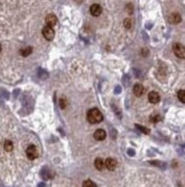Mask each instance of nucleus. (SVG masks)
I'll return each mask as SVG.
<instances>
[{
  "instance_id": "obj_1",
  "label": "nucleus",
  "mask_w": 185,
  "mask_h": 187,
  "mask_svg": "<svg viewBox=\"0 0 185 187\" xmlns=\"http://www.w3.org/2000/svg\"><path fill=\"white\" fill-rule=\"evenodd\" d=\"M87 119L89 123L96 124V123H101L103 121V114L97 109V108H92L87 113Z\"/></svg>"
},
{
  "instance_id": "obj_2",
  "label": "nucleus",
  "mask_w": 185,
  "mask_h": 187,
  "mask_svg": "<svg viewBox=\"0 0 185 187\" xmlns=\"http://www.w3.org/2000/svg\"><path fill=\"white\" fill-rule=\"evenodd\" d=\"M173 51H174L175 55L179 59H184L185 58V48L183 44H179V42H175L174 46H173Z\"/></svg>"
},
{
  "instance_id": "obj_3",
  "label": "nucleus",
  "mask_w": 185,
  "mask_h": 187,
  "mask_svg": "<svg viewBox=\"0 0 185 187\" xmlns=\"http://www.w3.org/2000/svg\"><path fill=\"white\" fill-rule=\"evenodd\" d=\"M26 156L29 160H36L38 157V150L36 148V146L31 145L26 148Z\"/></svg>"
},
{
  "instance_id": "obj_4",
  "label": "nucleus",
  "mask_w": 185,
  "mask_h": 187,
  "mask_svg": "<svg viewBox=\"0 0 185 187\" xmlns=\"http://www.w3.org/2000/svg\"><path fill=\"white\" fill-rule=\"evenodd\" d=\"M42 35H43V37H45L47 40H51V39L54 38V36H55V32H54L51 27L46 25V27L42 29Z\"/></svg>"
},
{
  "instance_id": "obj_5",
  "label": "nucleus",
  "mask_w": 185,
  "mask_h": 187,
  "mask_svg": "<svg viewBox=\"0 0 185 187\" xmlns=\"http://www.w3.org/2000/svg\"><path fill=\"white\" fill-rule=\"evenodd\" d=\"M104 164H105V168L106 169H109L110 171H113V170H115V168L118 165V163H117V161L114 160V158H106V161H104Z\"/></svg>"
},
{
  "instance_id": "obj_6",
  "label": "nucleus",
  "mask_w": 185,
  "mask_h": 187,
  "mask_svg": "<svg viewBox=\"0 0 185 187\" xmlns=\"http://www.w3.org/2000/svg\"><path fill=\"white\" fill-rule=\"evenodd\" d=\"M147 98H149V101L153 104H159V101H160V95H159L158 92H154V91L150 92L149 95H147Z\"/></svg>"
},
{
  "instance_id": "obj_7",
  "label": "nucleus",
  "mask_w": 185,
  "mask_h": 187,
  "mask_svg": "<svg viewBox=\"0 0 185 187\" xmlns=\"http://www.w3.org/2000/svg\"><path fill=\"white\" fill-rule=\"evenodd\" d=\"M46 24L48 25V27H54L56 23H57V17L54 15V14H48L47 16H46Z\"/></svg>"
},
{
  "instance_id": "obj_8",
  "label": "nucleus",
  "mask_w": 185,
  "mask_h": 187,
  "mask_svg": "<svg viewBox=\"0 0 185 187\" xmlns=\"http://www.w3.org/2000/svg\"><path fill=\"white\" fill-rule=\"evenodd\" d=\"M90 14L92 16H100L102 14V7L97 4H94L90 6Z\"/></svg>"
},
{
  "instance_id": "obj_9",
  "label": "nucleus",
  "mask_w": 185,
  "mask_h": 187,
  "mask_svg": "<svg viewBox=\"0 0 185 187\" xmlns=\"http://www.w3.org/2000/svg\"><path fill=\"white\" fill-rule=\"evenodd\" d=\"M94 138L96 140H98V141H102V140H104L106 138V132L104 130H102V129H98V130H96L94 132Z\"/></svg>"
},
{
  "instance_id": "obj_10",
  "label": "nucleus",
  "mask_w": 185,
  "mask_h": 187,
  "mask_svg": "<svg viewBox=\"0 0 185 187\" xmlns=\"http://www.w3.org/2000/svg\"><path fill=\"white\" fill-rule=\"evenodd\" d=\"M133 92H134L135 95L141 96V95L144 93V86L142 85V84H135V85H134Z\"/></svg>"
},
{
  "instance_id": "obj_11",
  "label": "nucleus",
  "mask_w": 185,
  "mask_h": 187,
  "mask_svg": "<svg viewBox=\"0 0 185 187\" xmlns=\"http://www.w3.org/2000/svg\"><path fill=\"white\" fill-rule=\"evenodd\" d=\"M169 22L173 23V24H177L181 22V15L178 13H173L170 16H169Z\"/></svg>"
},
{
  "instance_id": "obj_12",
  "label": "nucleus",
  "mask_w": 185,
  "mask_h": 187,
  "mask_svg": "<svg viewBox=\"0 0 185 187\" xmlns=\"http://www.w3.org/2000/svg\"><path fill=\"white\" fill-rule=\"evenodd\" d=\"M95 168L97 169V170H100V171H102L105 169V164H104V161H103L102 158H96L95 160Z\"/></svg>"
},
{
  "instance_id": "obj_13",
  "label": "nucleus",
  "mask_w": 185,
  "mask_h": 187,
  "mask_svg": "<svg viewBox=\"0 0 185 187\" xmlns=\"http://www.w3.org/2000/svg\"><path fill=\"white\" fill-rule=\"evenodd\" d=\"M4 148H5L6 152H11L13 148H14V145H13V142H11L10 140H6V141H5V145H4Z\"/></svg>"
},
{
  "instance_id": "obj_14",
  "label": "nucleus",
  "mask_w": 185,
  "mask_h": 187,
  "mask_svg": "<svg viewBox=\"0 0 185 187\" xmlns=\"http://www.w3.org/2000/svg\"><path fill=\"white\" fill-rule=\"evenodd\" d=\"M21 55L22 56H28V55H30L31 52H32V47H25V48H23V50H21Z\"/></svg>"
},
{
  "instance_id": "obj_15",
  "label": "nucleus",
  "mask_w": 185,
  "mask_h": 187,
  "mask_svg": "<svg viewBox=\"0 0 185 187\" xmlns=\"http://www.w3.org/2000/svg\"><path fill=\"white\" fill-rule=\"evenodd\" d=\"M177 96H178V99H179V101H181L182 104H185V91L184 90H179L178 93H177Z\"/></svg>"
},
{
  "instance_id": "obj_16",
  "label": "nucleus",
  "mask_w": 185,
  "mask_h": 187,
  "mask_svg": "<svg viewBox=\"0 0 185 187\" xmlns=\"http://www.w3.org/2000/svg\"><path fill=\"white\" fill-rule=\"evenodd\" d=\"M82 187H97L96 186V184L94 183V181H92V180H86L85 183H83V185H82Z\"/></svg>"
},
{
  "instance_id": "obj_17",
  "label": "nucleus",
  "mask_w": 185,
  "mask_h": 187,
  "mask_svg": "<svg viewBox=\"0 0 185 187\" xmlns=\"http://www.w3.org/2000/svg\"><path fill=\"white\" fill-rule=\"evenodd\" d=\"M66 106H68V100H66V98H61V100H60V107H61L62 109H65Z\"/></svg>"
},
{
  "instance_id": "obj_18",
  "label": "nucleus",
  "mask_w": 185,
  "mask_h": 187,
  "mask_svg": "<svg viewBox=\"0 0 185 187\" xmlns=\"http://www.w3.org/2000/svg\"><path fill=\"white\" fill-rule=\"evenodd\" d=\"M123 27H125L126 29H130V28H132V20H130V19H126V20L123 21Z\"/></svg>"
},
{
  "instance_id": "obj_19",
  "label": "nucleus",
  "mask_w": 185,
  "mask_h": 187,
  "mask_svg": "<svg viewBox=\"0 0 185 187\" xmlns=\"http://www.w3.org/2000/svg\"><path fill=\"white\" fill-rule=\"evenodd\" d=\"M161 119V117L159 116V115H155V117H151V121L152 122H158V121H160Z\"/></svg>"
},
{
  "instance_id": "obj_20",
  "label": "nucleus",
  "mask_w": 185,
  "mask_h": 187,
  "mask_svg": "<svg viewBox=\"0 0 185 187\" xmlns=\"http://www.w3.org/2000/svg\"><path fill=\"white\" fill-rule=\"evenodd\" d=\"M136 126H137V127H138V129H139L141 131L145 132V133H150V131H149V130H147L146 127H142V126H139V125H136Z\"/></svg>"
},
{
  "instance_id": "obj_21",
  "label": "nucleus",
  "mask_w": 185,
  "mask_h": 187,
  "mask_svg": "<svg viewBox=\"0 0 185 187\" xmlns=\"http://www.w3.org/2000/svg\"><path fill=\"white\" fill-rule=\"evenodd\" d=\"M0 52H1V45H0Z\"/></svg>"
}]
</instances>
